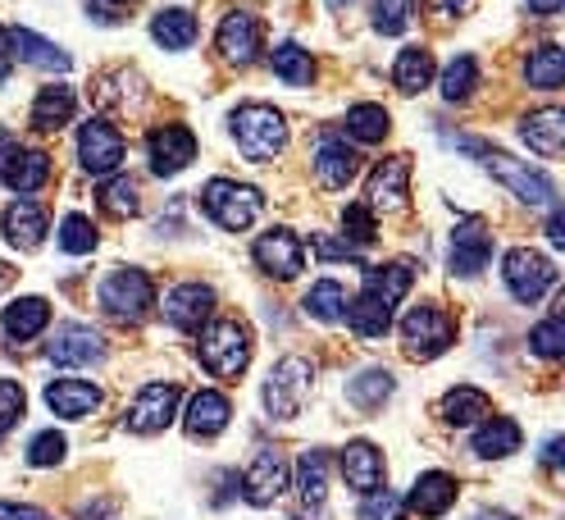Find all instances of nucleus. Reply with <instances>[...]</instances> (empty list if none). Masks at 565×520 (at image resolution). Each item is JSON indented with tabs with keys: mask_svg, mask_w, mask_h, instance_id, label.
<instances>
[{
	"mask_svg": "<svg viewBox=\"0 0 565 520\" xmlns=\"http://www.w3.org/2000/svg\"><path fill=\"white\" fill-rule=\"evenodd\" d=\"M415 284V265L411 261H393V265H374L365 269V288L361 297L347 306V325L356 338H383L387 329H393V316L402 297L411 293Z\"/></svg>",
	"mask_w": 565,
	"mask_h": 520,
	"instance_id": "nucleus-1",
	"label": "nucleus"
},
{
	"mask_svg": "<svg viewBox=\"0 0 565 520\" xmlns=\"http://www.w3.org/2000/svg\"><path fill=\"white\" fill-rule=\"evenodd\" d=\"M461 147L475 151V156L483 160V169L492 173V179H502L520 201H529V205H547V211H556V183L547 179L543 169H534L529 160H515V156H507V151H498V147H488V142H475V137H466Z\"/></svg>",
	"mask_w": 565,
	"mask_h": 520,
	"instance_id": "nucleus-2",
	"label": "nucleus"
},
{
	"mask_svg": "<svg viewBox=\"0 0 565 520\" xmlns=\"http://www.w3.org/2000/svg\"><path fill=\"white\" fill-rule=\"evenodd\" d=\"M233 142L246 160H274L282 156V147H288V119H282L274 106H260V100H252V106H237L233 110Z\"/></svg>",
	"mask_w": 565,
	"mask_h": 520,
	"instance_id": "nucleus-3",
	"label": "nucleus"
},
{
	"mask_svg": "<svg viewBox=\"0 0 565 520\" xmlns=\"http://www.w3.org/2000/svg\"><path fill=\"white\" fill-rule=\"evenodd\" d=\"M201 365L215 379H237L252 365V329L242 320H215L201 329V347H196Z\"/></svg>",
	"mask_w": 565,
	"mask_h": 520,
	"instance_id": "nucleus-4",
	"label": "nucleus"
},
{
	"mask_svg": "<svg viewBox=\"0 0 565 520\" xmlns=\"http://www.w3.org/2000/svg\"><path fill=\"white\" fill-rule=\"evenodd\" d=\"M201 205H205V215L215 220L224 233H242V229H252L260 220V205L265 197L252 188V183H237V179H210L201 188Z\"/></svg>",
	"mask_w": 565,
	"mask_h": 520,
	"instance_id": "nucleus-5",
	"label": "nucleus"
},
{
	"mask_svg": "<svg viewBox=\"0 0 565 520\" xmlns=\"http://www.w3.org/2000/svg\"><path fill=\"white\" fill-rule=\"evenodd\" d=\"M100 306H105V316H115L124 325H141L151 316V306H156V284H151V274L147 269H110L105 274V284H100Z\"/></svg>",
	"mask_w": 565,
	"mask_h": 520,
	"instance_id": "nucleus-6",
	"label": "nucleus"
},
{
	"mask_svg": "<svg viewBox=\"0 0 565 520\" xmlns=\"http://www.w3.org/2000/svg\"><path fill=\"white\" fill-rule=\"evenodd\" d=\"M451 342H456V325H451V316H447L438 301H419V306L406 310V320H402V347H406L411 361H434V357L447 352Z\"/></svg>",
	"mask_w": 565,
	"mask_h": 520,
	"instance_id": "nucleus-7",
	"label": "nucleus"
},
{
	"mask_svg": "<svg viewBox=\"0 0 565 520\" xmlns=\"http://www.w3.org/2000/svg\"><path fill=\"white\" fill-rule=\"evenodd\" d=\"M315 389V365L306 357H282L265 379V411L274 421H297Z\"/></svg>",
	"mask_w": 565,
	"mask_h": 520,
	"instance_id": "nucleus-8",
	"label": "nucleus"
},
{
	"mask_svg": "<svg viewBox=\"0 0 565 520\" xmlns=\"http://www.w3.org/2000/svg\"><path fill=\"white\" fill-rule=\"evenodd\" d=\"M502 279H507V288L520 306H539L556 288V265L534 247H515L502 261Z\"/></svg>",
	"mask_w": 565,
	"mask_h": 520,
	"instance_id": "nucleus-9",
	"label": "nucleus"
},
{
	"mask_svg": "<svg viewBox=\"0 0 565 520\" xmlns=\"http://www.w3.org/2000/svg\"><path fill=\"white\" fill-rule=\"evenodd\" d=\"M492 261V233L479 215L461 220L451 229V242H447V269L456 274V279H475V274H483Z\"/></svg>",
	"mask_w": 565,
	"mask_h": 520,
	"instance_id": "nucleus-10",
	"label": "nucleus"
},
{
	"mask_svg": "<svg viewBox=\"0 0 565 520\" xmlns=\"http://www.w3.org/2000/svg\"><path fill=\"white\" fill-rule=\"evenodd\" d=\"M46 357H51V365H64V370H92V365L105 361V338L92 325L68 320V325H60L51 333Z\"/></svg>",
	"mask_w": 565,
	"mask_h": 520,
	"instance_id": "nucleus-11",
	"label": "nucleus"
},
{
	"mask_svg": "<svg viewBox=\"0 0 565 520\" xmlns=\"http://www.w3.org/2000/svg\"><path fill=\"white\" fill-rule=\"evenodd\" d=\"M124 132L110 124V119H92V124H83V132H78V160H83V169L92 173V179H110V173L124 165Z\"/></svg>",
	"mask_w": 565,
	"mask_h": 520,
	"instance_id": "nucleus-12",
	"label": "nucleus"
},
{
	"mask_svg": "<svg viewBox=\"0 0 565 520\" xmlns=\"http://www.w3.org/2000/svg\"><path fill=\"white\" fill-rule=\"evenodd\" d=\"M179 384H147L137 397H132V406L124 411V429H132V434H160V429H169L173 425V415H179Z\"/></svg>",
	"mask_w": 565,
	"mask_h": 520,
	"instance_id": "nucleus-13",
	"label": "nucleus"
},
{
	"mask_svg": "<svg viewBox=\"0 0 565 520\" xmlns=\"http://www.w3.org/2000/svg\"><path fill=\"white\" fill-rule=\"evenodd\" d=\"M256 265L269 274V279H297V274L306 269V247H301V237L292 229H269L256 237V247H252Z\"/></svg>",
	"mask_w": 565,
	"mask_h": 520,
	"instance_id": "nucleus-14",
	"label": "nucleus"
},
{
	"mask_svg": "<svg viewBox=\"0 0 565 520\" xmlns=\"http://www.w3.org/2000/svg\"><path fill=\"white\" fill-rule=\"evenodd\" d=\"M147 160H151V173H160V179H173V173H183V169L196 160V137H192V128H183V124H160V128L147 137Z\"/></svg>",
	"mask_w": 565,
	"mask_h": 520,
	"instance_id": "nucleus-15",
	"label": "nucleus"
},
{
	"mask_svg": "<svg viewBox=\"0 0 565 520\" xmlns=\"http://www.w3.org/2000/svg\"><path fill=\"white\" fill-rule=\"evenodd\" d=\"M411 188V156H387L374 165L370 183H365V205L370 211H402Z\"/></svg>",
	"mask_w": 565,
	"mask_h": 520,
	"instance_id": "nucleus-16",
	"label": "nucleus"
},
{
	"mask_svg": "<svg viewBox=\"0 0 565 520\" xmlns=\"http://www.w3.org/2000/svg\"><path fill=\"white\" fill-rule=\"evenodd\" d=\"M210 310H215V288L210 284H179L164 297V320L179 333H201Z\"/></svg>",
	"mask_w": 565,
	"mask_h": 520,
	"instance_id": "nucleus-17",
	"label": "nucleus"
},
{
	"mask_svg": "<svg viewBox=\"0 0 565 520\" xmlns=\"http://www.w3.org/2000/svg\"><path fill=\"white\" fill-rule=\"evenodd\" d=\"M215 46H220V55H224L228 64L246 68V64L260 55V19L246 14V10L224 14V23H220V32H215Z\"/></svg>",
	"mask_w": 565,
	"mask_h": 520,
	"instance_id": "nucleus-18",
	"label": "nucleus"
},
{
	"mask_svg": "<svg viewBox=\"0 0 565 520\" xmlns=\"http://www.w3.org/2000/svg\"><path fill=\"white\" fill-rule=\"evenodd\" d=\"M282 489H288V461L265 447V453H256L252 470L242 475V498L252 507H274L282 498Z\"/></svg>",
	"mask_w": 565,
	"mask_h": 520,
	"instance_id": "nucleus-19",
	"label": "nucleus"
},
{
	"mask_svg": "<svg viewBox=\"0 0 565 520\" xmlns=\"http://www.w3.org/2000/svg\"><path fill=\"white\" fill-rule=\"evenodd\" d=\"M356 173H361V156L347 147V137L324 132L320 147H315V179H320L324 188H333V192H342Z\"/></svg>",
	"mask_w": 565,
	"mask_h": 520,
	"instance_id": "nucleus-20",
	"label": "nucleus"
},
{
	"mask_svg": "<svg viewBox=\"0 0 565 520\" xmlns=\"http://www.w3.org/2000/svg\"><path fill=\"white\" fill-rule=\"evenodd\" d=\"M342 479H347L356 494L383 489V453H379L374 443H365V438L347 443V447H342Z\"/></svg>",
	"mask_w": 565,
	"mask_h": 520,
	"instance_id": "nucleus-21",
	"label": "nucleus"
},
{
	"mask_svg": "<svg viewBox=\"0 0 565 520\" xmlns=\"http://www.w3.org/2000/svg\"><path fill=\"white\" fill-rule=\"evenodd\" d=\"M228 415H233V406H228V397H224L220 389H201V393H192V402H188L183 425H188L192 438H215V434L228 429Z\"/></svg>",
	"mask_w": 565,
	"mask_h": 520,
	"instance_id": "nucleus-22",
	"label": "nucleus"
},
{
	"mask_svg": "<svg viewBox=\"0 0 565 520\" xmlns=\"http://www.w3.org/2000/svg\"><path fill=\"white\" fill-rule=\"evenodd\" d=\"M451 502H456V479L443 475V470H424V475L411 484V498H406V507H411L415 516H424V520L447 516Z\"/></svg>",
	"mask_w": 565,
	"mask_h": 520,
	"instance_id": "nucleus-23",
	"label": "nucleus"
},
{
	"mask_svg": "<svg viewBox=\"0 0 565 520\" xmlns=\"http://www.w3.org/2000/svg\"><path fill=\"white\" fill-rule=\"evenodd\" d=\"M46 406L64 415V421H87L100 406V389L87 384V379H55V384H46Z\"/></svg>",
	"mask_w": 565,
	"mask_h": 520,
	"instance_id": "nucleus-24",
	"label": "nucleus"
},
{
	"mask_svg": "<svg viewBox=\"0 0 565 520\" xmlns=\"http://www.w3.org/2000/svg\"><path fill=\"white\" fill-rule=\"evenodd\" d=\"M0 229H6V237L19 252H38L46 237V211L38 201H14V205H6V215H0Z\"/></svg>",
	"mask_w": 565,
	"mask_h": 520,
	"instance_id": "nucleus-25",
	"label": "nucleus"
},
{
	"mask_svg": "<svg viewBox=\"0 0 565 520\" xmlns=\"http://www.w3.org/2000/svg\"><path fill=\"white\" fill-rule=\"evenodd\" d=\"M74 115H78V96L68 83H51L32 100V128H42V132H60L64 124H74Z\"/></svg>",
	"mask_w": 565,
	"mask_h": 520,
	"instance_id": "nucleus-26",
	"label": "nucleus"
},
{
	"mask_svg": "<svg viewBox=\"0 0 565 520\" xmlns=\"http://www.w3.org/2000/svg\"><path fill=\"white\" fill-rule=\"evenodd\" d=\"M6 38H10V55L14 60H23L32 68H46V74H68V55L55 42L38 38L32 28H14V32H6Z\"/></svg>",
	"mask_w": 565,
	"mask_h": 520,
	"instance_id": "nucleus-27",
	"label": "nucleus"
},
{
	"mask_svg": "<svg viewBox=\"0 0 565 520\" xmlns=\"http://www.w3.org/2000/svg\"><path fill=\"white\" fill-rule=\"evenodd\" d=\"M561 132H565V115L556 106H543L534 115L520 119V137L529 151H539L543 160H556L561 156Z\"/></svg>",
	"mask_w": 565,
	"mask_h": 520,
	"instance_id": "nucleus-28",
	"label": "nucleus"
},
{
	"mask_svg": "<svg viewBox=\"0 0 565 520\" xmlns=\"http://www.w3.org/2000/svg\"><path fill=\"white\" fill-rule=\"evenodd\" d=\"M475 457L483 461H502L511 453H520V425L511 421V415H488V421L475 429Z\"/></svg>",
	"mask_w": 565,
	"mask_h": 520,
	"instance_id": "nucleus-29",
	"label": "nucleus"
},
{
	"mask_svg": "<svg viewBox=\"0 0 565 520\" xmlns=\"http://www.w3.org/2000/svg\"><path fill=\"white\" fill-rule=\"evenodd\" d=\"M0 179H6L10 192H38L51 183V156L46 151H14L0 169Z\"/></svg>",
	"mask_w": 565,
	"mask_h": 520,
	"instance_id": "nucleus-30",
	"label": "nucleus"
},
{
	"mask_svg": "<svg viewBox=\"0 0 565 520\" xmlns=\"http://www.w3.org/2000/svg\"><path fill=\"white\" fill-rule=\"evenodd\" d=\"M0 325H6V333L14 342H28L38 338L46 325H51V301L46 297H19L6 306V316H0Z\"/></svg>",
	"mask_w": 565,
	"mask_h": 520,
	"instance_id": "nucleus-31",
	"label": "nucleus"
},
{
	"mask_svg": "<svg viewBox=\"0 0 565 520\" xmlns=\"http://www.w3.org/2000/svg\"><path fill=\"white\" fill-rule=\"evenodd\" d=\"M492 415V397L483 389H470V384H456L447 397H443V421L447 425H483Z\"/></svg>",
	"mask_w": 565,
	"mask_h": 520,
	"instance_id": "nucleus-32",
	"label": "nucleus"
},
{
	"mask_svg": "<svg viewBox=\"0 0 565 520\" xmlns=\"http://www.w3.org/2000/svg\"><path fill=\"white\" fill-rule=\"evenodd\" d=\"M524 78H529V87H539V92H556L565 83V51L556 42L534 46L529 60H524Z\"/></svg>",
	"mask_w": 565,
	"mask_h": 520,
	"instance_id": "nucleus-33",
	"label": "nucleus"
},
{
	"mask_svg": "<svg viewBox=\"0 0 565 520\" xmlns=\"http://www.w3.org/2000/svg\"><path fill=\"white\" fill-rule=\"evenodd\" d=\"M196 14L192 10H160L151 19V38L164 46V51H188L196 42Z\"/></svg>",
	"mask_w": 565,
	"mask_h": 520,
	"instance_id": "nucleus-34",
	"label": "nucleus"
},
{
	"mask_svg": "<svg viewBox=\"0 0 565 520\" xmlns=\"http://www.w3.org/2000/svg\"><path fill=\"white\" fill-rule=\"evenodd\" d=\"M393 374H387V370H361L356 379H351V384H347V402L351 406H356V411H379L387 397H393Z\"/></svg>",
	"mask_w": 565,
	"mask_h": 520,
	"instance_id": "nucleus-35",
	"label": "nucleus"
},
{
	"mask_svg": "<svg viewBox=\"0 0 565 520\" xmlns=\"http://www.w3.org/2000/svg\"><path fill=\"white\" fill-rule=\"evenodd\" d=\"M306 316H315V320H324V325H338V320H347V306H351V297H347V288L338 284V279H320L310 293H306Z\"/></svg>",
	"mask_w": 565,
	"mask_h": 520,
	"instance_id": "nucleus-36",
	"label": "nucleus"
},
{
	"mask_svg": "<svg viewBox=\"0 0 565 520\" xmlns=\"http://www.w3.org/2000/svg\"><path fill=\"white\" fill-rule=\"evenodd\" d=\"M297 494L306 502L320 507L324 494H329V457H324V447H306L301 461H297Z\"/></svg>",
	"mask_w": 565,
	"mask_h": 520,
	"instance_id": "nucleus-37",
	"label": "nucleus"
},
{
	"mask_svg": "<svg viewBox=\"0 0 565 520\" xmlns=\"http://www.w3.org/2000/svg\"><path fill=\"white\" fill-rule=\"evenodd\" d=\"M269 68H274V78L288 83V87H310V78H315V60H310V51H301L297 42L274 46Z\"/></svg>",
	"mask_w": 565,
	"mask_h": 520,
	"instance_id": "nucleus-38",
	"label": "nucleus"
},
{
	"mask_svg": "<svg viewBox=\"0 0 565 520\" xmlns=\"http://www.w3.org/2000/svg\"><path fill=\"white\" fill-rule=\"evenodd\" d=\"M393 83L406 92V96H415V92H424L434 83V55L424 51V46H406L402 55H397V68H393Z\"/></svg>",
	"mask_w": 565,
	"mask_h": 520,
	"instance_id": "nucleus-39",
	"label": "nucleus"
},
{
	"mask_svg": "<svg viewBox=\"0 0 565 520\" xmlns=\"http://www.w3.org/2000/svg\"><path fill=\"white\" fill-rule=\"evenodd\" d=\"M387 128H393V124H387V110L374 106V100H361V106H351V110H347V132L356 137V142H365V147L383 142Z\"/></svg>",
	"mask_w": 565,
	"mask_h": 520,
	"instance_id": "nucleus-40",
	"label": "nucleus"
},
{
	"mask_svg": "<svg viewBox=\"0 0 565 520\" xmlns=\"http://www.w3.org/2000/svg\"><path fill=\"white\" fill-rule=\"evenodd\" d=\"M475 87H479V60L475 55H456L443 68V96L447 100H466Z\"/></svg>",
	"mask_w": 565,
	"mask_h": 520,
	"instance_id": "nucleus-41",
	"label": "nucleus"
},
{
	"mask_svg": "<svg viewBox=\"0 0 565 520\" xmlns=\"http://www.w3.org/2000/svg\"><path fill=\"white\" fill-rule=\"evenodd\" d=\"M60 247L68 252V256H87V252H96V224L87 220V215H64L60 220Z\"/></svg>",
	"mask_w": 565,
	"mask_h": 520,
	"instance_id": "nucleus-42",
	"label": "nucleus"
},
{
	"mask_svg": "<svg viewBox=\"0 0 565 520\" xmlns=\"http://www.w3.org/2000/svg\"><path fill=\"white\" fill-rule=\"evenodd\" d=\"M411 19H415V0H374V32H383V38L406 32Z\"/></svg>",
	"mask_w": 565,
	"mask_h": 520,
	"instance_id": "nucleus-43",
	"label": "nucleus"
},
{
	"mask_svg": "<svg viewBox=\"0 0 565 520\" xmlns=\"http://www.w3.org/2000/svg\"><path fill=\"white\" fill-rule=\"evenodd\" d=\"M342 233H347V247H370V242L379 237L374 211L365 201H356V205H347V211H342Z\"/></svg>",
	"mask_w": 565,
	"mask_h": 520,
	"instance_id": "nucleus-44",
	"label": "nucleus"
},
{
	"mask_svg": "<svg viewBox=\"0 0 565 520\" xmlns=\"http://www.w3.org/2000/svg\"><path fill=\"white\" fill-rule=\"evenodd\" d=\"M137 183L132 179H110L100 188V211L105 215H115V220H128V215H137Z\"/></svg>",
	"mask_w": 565,
	"mask_h": 520,
	"instance_id": "nucleus-45",
	"label": "nucleus"
},
{
	"mask_svg": "<svg viewBox=\"0 0 565 520\" xmlns=\"http://www.w3.org/2000/svg\"><path fill=\"white\" fill-rule=\"evenodd\" d=\"M529 347L543 357V361H556L565 352V325H561V310H552V316L543 325H534V333H529Z\"/></svg>",
	"mask_w": 565,
	"mask_h": 520,
	"instance_id": "nucleus-46",
	"label": "nucleus"
},
{
	"mask_svg": "<svg viewBox=\"0 0 565 520\" xmlns=\"http://www.w3.org/2000/svg\"><path fill=\"white\" fill-rule=\"evenodd\" d=\"M402 516H406V502H402L393 489L365 494V502H361V511H356V520H402Z\"/></svg>",
	"mask_w": 565,
	"mask_h": 520,
	"instance_id": "nucleus-47",
	"label": "nucleus"
},
{
	"mask_svg": "<svg viewBox=\"0 0 565 520\" xmlns=\"http://www.w3.org/2000/svg\"><path fill=\"white\" fill-rule=\"evenodd\" d=\"M64 453H68V438L55 434V429H46V434H38V438L28 443V466H60Z\"/></svg>",
	"mask_w": 565,
	"mask_h": 520,
	"instance_id": "nucleus-48",
	"label": "nucleus"
},
{
	"mask_svg": "<svg viewBox=\"0 0 565 520\" xmlns=\"http://www.w3.org/2000/svg\"><path fill=\"white\" fill-rule=\"evenodd\" d=\"M83 10H87L92 23L115 28V23H124V19L137 10V0H83Z\"/></svg>",
	"mask_w": 565,
	"mask_h": 520,
	"instance_id": "nucleus-49",
	"label": "nucleus"
},
{
	"mask_svg": "<svg viewBox=\"0 0 565 520\" xmlns=\"http://www.w3.org/2000/svg\"><path fill=\"white\" fill-rule=\"evenodd\" d=\"M23 421V389L14 379H0V434H10Z\"/></svg>",
	"mask_w": 565,
	"mask_h": 520,
	"instance_id": "nucleus-50",
	"label": "nucleus"
},
{
	"mask_svg": "<svg viewBox=\"0 0 565 520\" xmlns=\"http://www.w3.org/2000/svg\"><path fill=\"white\" fill-rule=\"evenodd\" d=\"M315 252H320V261H361L356 247H347V242H338V237H329V233L315 237Z\"/></svg>",
	"mask_w": 565,
	"mask_h": 520,
	"instance_id": "nucleus-51",
	"label": "nucleus"
},
{
	"mask_svg": "<svg viewBox=\"0 0 565 520\" xmlns=\"http://www.w3.org/2000/svg\"><path fill=\"white\" fill-rule=\"evenodd\" d=\"M0 520H55L42 507H28V502H0Z\"/></svg>",
	"mask_w": 565,
	"mask_h": 520,
	"instance_id": "nucleus-52",
	"label": "nucleus"
},
{
	"mask_svg": "<svg viewBox=\"0 0 565 520\" xmlns=\"http://www.w3.org/2000/svg\"><path fill=\"white\" fill-rule=\"evenodd\" d=\"M78 520H119V502L96 498V502H87V507L78 511Z\"/></svg>",
	"mask_w": 565,
	"mask_h": 520,
	"instance_id": "nucleus-53",
	"label": "nucleus"
},
{
	"mask_svg": "<svg viewBox=\"0 0 565 520\" xmlns=\"http://www.w3.org/2000/svg\"><path fill=\"white\" fill-rule=\"evenodd\" d=\"M10 64H14V55H10V38H6V28H0V83L10 78Z\"/></svg>",
	"mask_w": 565,
	"mask_h": 520,
	"instance_id": "nucleus-54",
	"label": "nucleus"
},
{
	"mask_svg": "<svg viewBox=\"0 0 565 520\" xmlns=\"http://www.w3.org/2000/svg\"><path fill=\"white\" fill-rule=\"evenodd\" d=\"M547 237H552V247H565V220H561V211H552V220H547Z\"/></svg>",
	"mask_w": 565,
	"mask_h": 520,
	"instance_id": "nucleus-55",
	"label": "nucleus"
},
{
	"mask_svg": "<svg viewBox=\"0 0 565 520\" xmlns=\"http://www.w3.org/2000/svg\"><path fill=\"white\" fill-rule=\"evenodd\" d=\"M19 151V142H14V132L10 128H0V169H6V160Z\"/></svg>",
	"mask_w": 565,
	"mask_h": 520,
	"instance_id": "nucleus-56",
	"label": "nucleus"
},
{
	"mask_svg": "<svg viewBox=\"0 0 565 520\" xmlns=\"http://www.w3.org/2000/svg\"><path fill=\"white\" fill-rule=\"evenodd\" d=\"M561 447H565L561 438H547V447H543V466H547V470H556V466H561Z\"/></svg>",
	"mask_w": 565,
	"mask_h": 520,
	"instance_id": "nucleus-57",
	"label": "nucleus"
},
{
	"mask_svg": "<svg viewBox=\"0 0 565 520\" xmlns=\"http://www.w3.org/2000/svg\"><path fill=\"white\" fill-rule=\"evenodd\" d=\"M561 6H565V0H529V10H534V14H543V19L561 14Z\"/></svg>",
	"mask_w": 565,
	"mask_h": 520,
	"instance_id": "nucleus-58",
	"label": "nucleus"
},
{
	"mask_svg": "<svg viewBox=\"0 0 565 520\" xmlns=\"http://www.w3.org/2000/svg\"><path fill=\"white\" fill-rule=\"evenodd\" d=\"M470 6H475V0H438V10H443V14H466Z\"/></svg>",
	"mask_w": 565,
	"mask_h": 520,
	"instance_id": "nucleus-59",
	"label": "nucleus"
},
{
	"mask_svg": "<svg viewBox=\"0 0 565 520\" xmlns=\"http://www.w3.org/2000/svg\"><path fill=\"white\" fill-rule=\"evenodd\" d=\"M10 284H14V269H10V265H6V261H0V293H6V288H10Z\"/></svg>",
	"mask_w": 565,
	"mask_h": 520,
	"instance_id": "nucleus-60",
	"label": "nucleus"
},
{
	"mask_svg": "<svg viewBox=\"0 0 565 520\" xmlns=\"http://www.w3.org/2000/svg\"><path fill=\"white\" fill-rule=\"evenodd\" d=\"M475 520H515V516H511V511H479Z\"/></svg>",
	"mask_w": 565,
	"mask_h": 520,
	"instance_id": "nucleus-61",
	"label": "nucleus"
},
{
	"mask_svg": "<svg viewBox=\"0 0 565 520\" xmlns=\"http://www.w3.org/2000/svg\"><path fill=\"white\" fill-rule=\"evenodd\" d=\"M333 6H342V0H333Z\"/></svg>",
	"mask_w": 565,
	"mask_h": 520,
	"instance_id": "nucleus-62",
	"label": "nucleus"
}]
</instances>
